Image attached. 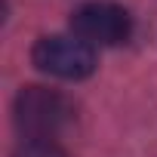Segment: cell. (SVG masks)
Returning <instances> with one entry per match:
<instances>
[{
	"mask_svg": "<svg viewBox=\"0 0 157 157\" xmlns=\"http://www.w3.org/2000/svg\"><path fill=\"white\" fill-rule=\"evenodd\" d=\"M31 62L59 80H83L96 71V49L74 34H49L34 43Z\"/></svg>",
	"mask_w": 157,
	"mask_h": 157,
	"instance_id": "2",
	"label": "cell"
},
{
	"mask_svg": "<svg viewBox=\"0 0 157 157\" xmlns=\"http://www.w3.org/2000/svg\"><path fill=\"white\" fill-rule=\"evenodd\" d=\"M71 31L83 43L96 46H117L129 37L132 19L123 6L108 3V0H90L71 13Z\"/></svg>",
	"mask_w": 157,
	"mask_h": 157,
	"instance_id": "3",
	"label": "cell"
},
{
	"mask_svg": "<svg viewBox=\"0 0 157 157\" xmlns=\"http://www.w3.org/2000/svg\"><path fill=\"white\" fill-rule=\"evenodd\" d=\"M13 157H68L52 139H31V142H25Z\"/></svg>",
	"mask_w": 157,
	"mask_h": 157,
	"instance_id": "4",
	"label": "cell"
},
{
	"mask_svg": "<svg viewBox=\"0 0 157 157\" xmlns=\"http://www.w3.org/2000/svg\"><path fill=\"white\" fill-rule=\"evenodd\" d=\"M16 126L19 132L31 142V139H52L59 136L71 120H74V105L46 86H25L16 96V108H13Z\"/></svg>",
	"mask_w": 157,
	"mask_h": 157,
	"instance_id": "1",
	"label": "cell"
}]
</instances>
